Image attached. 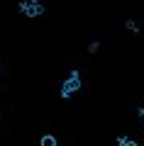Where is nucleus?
Returning a JSON list of instances; mask_svg holds the SVG:
<instances>
[{
	"instance_id": "nucleus-1",
	"label": "nucleus",
	"mask_w": 144,
	"mask_h": 146,
	"mask_svg": "<svg viewBox=\"0 0 144 146\" xmlns=\"http://www.w3.org/2000/svg\"><path fill=\"white\" fill-rule=\"evenodd\" d=\"M81 85H83V80H81V71H78V68H73V71L68 73V78L64 80L61 90H59L61 100H68V98H73V93H78V90H81Z\"/></svg>"
},
{
	"instance_id": "nucleus-2",
	"label": "nucleus",
	"mask_w": 144,
	"mask_h": 146,
	"mask_svg": "<svg viewBox=\"0 0 144 146\" xmlns=\"http://www.w3.org/2000/svg\"><path fill=\"white\" fill-rule=\"evenodd\" d=\"M17 10H20L27 20H34V17H42V15H44L46 7H44L42 0H22L20 5H17Z\"/></svg>"
},
{
	"instance_id": "nucleus-3",
	"label": "nucleus",
	"mask_w": 144,
	"mask_h": 146,
	"mask_svg": "<svg viewBox=\"0 0 144 146\" xmlns=\"http://www.w3.org/2000/svg\"><path fill=\"white\" fill-rule=\"evenodd\" d=\"M125 29H129V32H134V34H137V32H142V25H139V22H134V20H125Z\"/></svg>"
},
{
	"instance_id": "nucleus-4",
	"label": "nucleus",
	"mask_w": 144,
	"mask_h": 146,
	"mask_svg": "<svg viewBox=\"0 0 144 146\" xmlns=\"http://www.w3.org/2000/svg\"><path fill=\"white\" fill-rule=\"evenodd\" d=\"M39 146H56V136H52V134H44L39 139Z\"/></svg>"
},
{
	"instance_id": "nucleus-5",
	"label": "nucleus",
	"mask_w": 144,
	"mask_h": 146,
	"mask_svg": "<svg viewBox=\"0 0 144 146\" xmlns=\"http://www.w3.org/2000/svg\"><path fill=\"white\" fill-rule=\"evenodd\" d=\"M98 49H100V42H90L88 44V54H95Z\"/></svg>"
},
{
	"instance_id": "nucleus-6",
	"label": "nucleus",
	"mask_w": 144,
	"mask_h": 146,
	"mask_svg": "<svg viewBox=\"0 0 144 146\" xmlns=\"http://www.w3.org/2000/svg\"><path fill=\"white\" fill-rule=\"evenodd\" d=\"M122 146H139V144H137V141H134V139H127V141H125Z\"/></svg>"
},
{
	"instance_id": "nucleus-7",
	"label": "nucleus",
	"mask_w": 144,
	"mask_h": 146,
	"mask_svg": "<svg viewBox=\"0 0 144 146\" xmlns=\"http://www.w3.org/2000/svg\"><path fill=\"white\" fill-rule=\"evenodd\" d=\"M125 141H127V136H117V141H115V144H117V146H122Z\"/></svg>"
},
{
	"instance_id": "nucleus-8",
	"label": "nucleus",
	"mask_w": 144,
	"mask_h": 146,
	"mask_svg": "<svg viewBox=\"0 0 144 146\" xmlns=\"http://www.w3.org/2000/svg\"><path fill=\"white\" fill-rule=\"evenodd\" d=\"M137 115H139V119H142V122H144V105H142V107H139V110H137Z\"/></svg>"
},
{
	"instance_id": "nucleus-9",
	"label": "nucleus",
	"mask_w": 144,
	"mask_h": 146,
	"mask_svg": "<svg viewBox=\"0 0 144 146\" xmlns=\"http://www.w3.org/2000/svg\"><path fill=\"white\" fill-rule=\"evenodd\" d=\"M0 71H3V68H0Z\"/></svg>"
}]
</instances>
